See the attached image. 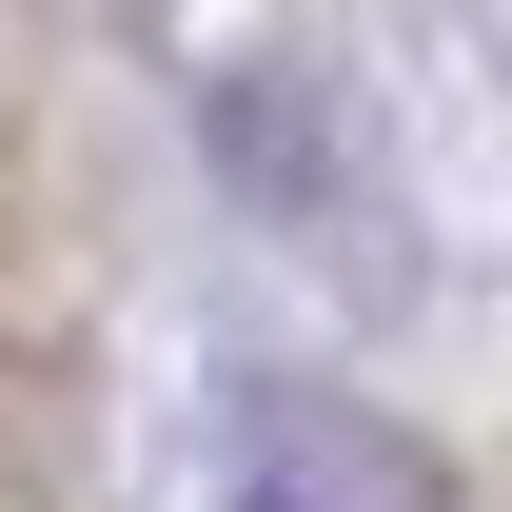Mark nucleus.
Masks as SVG:
<instances>
[{"label": "nucleus", "instance_id": "f257e3e1", "mask_svg": "<svg viewBox=\"0 0 512 512\" xmlns=\"http://www.w3.org/2000/svg\"><path fill=\"white\" fill-rule=\"evenodd\" d=\"M237 512H335V493H296V473H237Z\"/></svg>", "mask_w": 512, "mask_h": 512}]
</instances>
